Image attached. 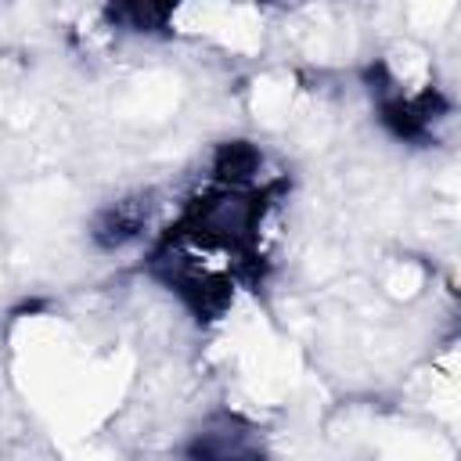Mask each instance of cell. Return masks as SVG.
I'll return each instance as SVG.
<instances>
[{
  "instance_id": "cell-1",
  "label": "cell",
  "mask_w": 461,
  "mask_h": 461,
  "mask_svg": "<svg viewBox=\"0 0 461 461\" xmlns=\"http://www.w3.org/2000/svg\"><path fill=\"white\" fill-rule=\"evenodd\" d=\"M194 457L198 461H263L252 432L241 425H230V421L202 432L194 443Z\"/></svg>"
}]
</instances>
